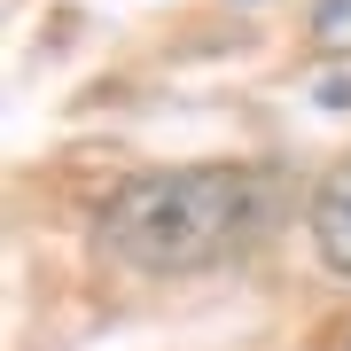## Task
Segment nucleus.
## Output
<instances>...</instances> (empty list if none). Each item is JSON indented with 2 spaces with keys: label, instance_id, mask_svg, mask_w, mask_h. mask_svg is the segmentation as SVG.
I'll return each instance as SVG.
<instances>
[{
  "label": "nucleus",
  "instance_id": "1",
  "mask_svg": "<svg viewBox=\"0 0 351 351\" xmlns=\"http://www.w3.org/2000/svg\"><path fill=\"white\" fill-rule=\"evenodd\" d=\"M289 211L281 172L265 164H180V172H141L101 203V258L125 274H203V265L242 258L258 234H274Z\"/></svg>",
  "mask_w": 351,
  "mask_h": 351
},
{
  "label": "nucleus",
  "instance_id": "2",
  "mask_svg": "<svg viewBox=\"0 0 351 351\" xmlns=\"http://www.w3.org/2000/svg\"><path fill=\"white\" fill-rule=\"evenodd\" d=\"M313 250L336 265V274H351V156L313 188Z\"/></svg>",
  "mask_w": 351,
  "mask_h": 351
}]
</instances>
